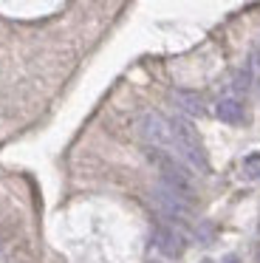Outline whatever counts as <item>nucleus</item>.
Returning a JSON list of instances; mask_svg holds the SVG:
<instances>
[{
    "label": "nucleus",
    "instance_id": "obj_1",
    "mask_svg": "<svg viewBox=\"0 0 260 263\" xmlns=\"http://www.w3.org/2000/svg\"><path fill=\"white\" fill-rule=\"evenodd\" d=\"M167 122H170V133H173L175 156H178L190 170L207 173L209 170V159H207V150H203L201 136H198V130L192 127V122L187 119V116H170Z\"/></svg>",
    "mask_w": 260,
    "mask_h": 263
},
{
    "label": "nucleus",
    "instance_id": "obj_7",
    "mask_svg": "<svg viewBox=\"0 0 260 263\" xmlns=\"http://www.w3.org/2000/svg\"><path fill=\"white\" fill-rule=\"evenodd\" d=\"M243 176H246L249 181H257L260 178V153H249L246 159H243Z\"/></svg>",
    "mask_w": 260,
    "mask_h": 263
},
{
    "label": "nucleus",
    "instance_id": "obj_4",
    "mask_svg": "<svg viewBox=\"0 0 260 263\" xmlns=\"http://www.w3.org/2000/svg\"><path fill=\"white\" fill-rule=\"evenodd\" d=\"M215 114H218V119L226 122V125H243V122H246V99L232 93V91H226L224 97L215 102Z\"/></svg>",
    "mask_w": 260,
    "mask_h": 263
},
{
    "label": "nucleus",
    "instance_id": "obj_6",
    "mask_svg": "<svg viewBox=\"0 0 260 263\" xmlns=\"http://www.w3.org/2000/svg\"><path fill=\"white\" fill-rule=\"evenodd\" d=\"M173 97H175V102H178V108L184 110V114H190V116H201L203 114V99L198 97V93H192V91H175Z\"/></svg>",
    "mask_w": 260,
    "mask_h": 263
},
{
    "label": "nucleus",
    "instance_id": "obj_8",
    "mask_svg": "<svg viewBox=\"0 0 260 263\" xmlns=\"http://www.w3.org/2000/svg\"><path fill=\"white\" fill-rule=\"evenodd\" d=\"M246 71H249V77H252V82H260V46L252 48V54H249V60H246Z\"/></svg>",
    "mask_w": 260,
    "mask_h": 263
},
{
    "label": "nucleus",
    "instance_id": "obj_3",
    "mask_svg": "<svg viewBox=\"0 0 260 263\" xmlns=\"http://www.w3.org/2000/svg\"><path fill=\"white\" fill-rule=\"evenodd\" d=\"M153 201H156V206L161 210V215L173 218V221H178V223H190L192 206H195L192 198L175 193L173 187H167V184H158V187L153 190Z\"/></svg>",
    "mask_w": 260,
    "mask_h": 263
},
{
    "label": "nucleus",
    "instance_id": "obj_9",
    "mask_svg": "<svg viewBox=\"0 0 260 263\" xmlns=\"http://www.w3.org/2000/svg\"><path fill=\"white\" fill-rule=\"evenodd\" d=\"M257 238H260V223H257Z\"/></svg>",
    "mask_w": 260,
    "mask_h": 263
},
{
    "label": "nucleus",
    "instance_id": "obj_5",
    "mask_svg": "<svg viewBox=\"0 0 260 263\" xmlns=\"http://www.w3.org/2000/svg\"><path fill=\"white\" fill-rule=\"evenodd\" d=\"M156 249L161 252L164 257H181L187 249V240L175 227L161 223V227H156Z\"/></svg>",
    "mask_w": 260,
    "mask_h": 263
},
{
    "label": "nucleus",
    "instance_id": "obj_2",
    "mask_svg": "<svg viewBox=\"0 0 260 263\" xmlns=\"http://www.w3.org/2000/svg\"><path fill=\"white\" fill-rule=\"evenodd\" d=\"M136 133H139V139L144 142L147 150H170V153H175L173 133H170V122L164 119L161 114H156V110H147L144 116H139V122H136Z\"/></svg>",
    "mask_w": 260,
    "mask_h": 263
}]
</instances>
